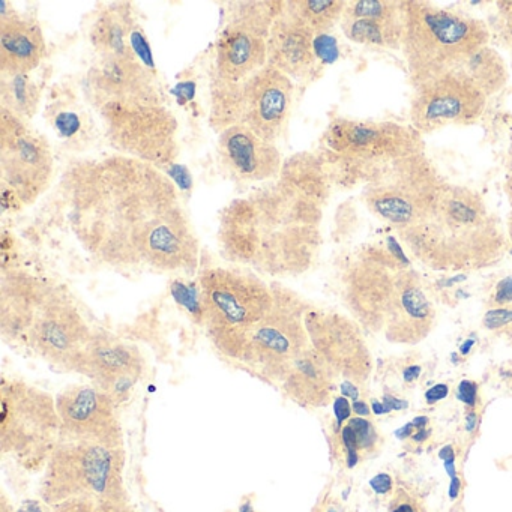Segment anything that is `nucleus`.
<instances>
[{
    "label": "nucleus",
    "instance_id": "obj_1",
    "mask_svg": "<svg viewBox=\"0 0 512 512\" xmlns=\"http://www.w3.org/2000/svg\"><path fill=\"white\" fill-rule=\"evenodd\" d=\"M68 221L107 268L196 274L200 244L167 173L121 154L73 161L61 179Z\"/></svg>",
    "mask_w": 512,
    "mask_h": 512
},
{
    "label": "nucleus",
    "instance_id": "obj_62",
    "mask_svg": "<svg viewBox=\"0 0 512 512\" xmlns=\"http://www.w3.org/2000/svg\"><path fill=\"white\" fill-rule=\"evenodd\" d=\"M511 256H512V248H511Z\"/></svg>",
    "mask_w": 512,
    "mask_h": 512
},
{
    "label": "nucleus",
    "instance_id": "obj_57",
    "mask_svg": "<svg viewBox=\"0 0 512 512\" xmlns=\"http://www.w3.org/2000/svg\"><path fill=\"white\" fill-rule=\"evenodd\" d=\"M373 412L376 413V415H385V413H389V409L385 406V404L377 403V401H374Z\"/></svg>",
    "mask_w": 512,
    "mask_h": 512
},
{
    "label": "nucleus",
    "instance_id": "obj_45",
    "mask_svg": "<svg viewBox=\"0 0 512 512\" xmlns=\"http://www.w3.org/2000/svg\"><path fill=\"white\" fill-rule=\"evenodd\" d=\"M448 392V386L443 385V383H439V385H434L433 388H430L427 392H425V400H427L428 404L437 403V401L446 398Z\"/></svg>",
    "mask_w": 512,
    "mask_h": 512
},
{
    "label": "nucleus",
    "instance_id": "obj_14",
    "mask_svg": "<svg viewBox=\"0 0 512 512\" xmlns=\"http://www.w3.org/2000/svg\"><path fill=\"white\" fill-rule=\"evenodd\" d=\"M284 2H236L215 41L214 77L241 83L268 65V37Z\"/></svg>",
    "mask_w": 512,
    "mask_h": 512
},
{
    "label": "nucleus",
    "instance_id": "obj_8",
    "mask_svg": "<svg viewBox=\"0 0 512 512\" xmlns=\"http://www.w3.org/2000/svg\"><path fill=\"white\" fill-rule=\"evenodd\" d=\"M124 472L125 449L59 440L44 467L40 497L47 506L86 496L128 502Z\"/></svg>",
    "mask_w": 512,
    "mask_h": 512
},
{
    "label": "nucleus",
    "instance_id": "obj_55",
    "mask_svg": "<svg viewBox=\"0 0 512 512\" xmlns=\"http://www.w3.org/2000/svg\"><path fill=\"white\" fill-rule=\"evenodd\" d=\"M476 422H478V416H476L475 413H469V415L466 416V430L469 431V433L475 430Z\"/></svg>",
    "mask_w": 512,
    "mask_h": 512
},
{
    "label": "nucleus",
    "instance_id": "obj_28",
    "mask_svg": "<svg viewBox=\"0 0 512 512\" xmlns=\"http://www.w3.org/2000/svg\"><path fill=\"white\" fill-rule=\"evenodd\" d=\"M133 31L130 8H125L124 4L110 5L95 17L89 38L98 56H125L133 53L128 43Z\"/></svg>",
    "mask_w": 512,
    "mask_h": 512
},
{
    "label": "nucleus",
    "instance_id": "obj_40",
    "mask_svg": "<svg viewBox=\"0 0 512 512\" xmlns=\"http://www.w3.org/2000/svg\"><path fill=\"white\" fill-rule=\"evenodd\" d=\"M494 305L512 304V277L503 278L497 284L496 292L493 295Z\"/></svg>",
    "mask_w": 512,
    "mask_h": 512
},
{
    "label": "nucleus",
    "instance_id": "obj_18",
    "mask_svg": "<svg viewBox=\"0 0 512 512\" xmlns=\"http://www.w3.org/2000/svg\"><path fill=\"white\" fill-rule=\"evenodd\" d=\"M61 439L125 449L118 404L94 385H71L56 395Z\"/></svg>",
    "mask_w": 512,
    "mask_h": 512
},
{
    "label": "nucleus",
    "instance_id": "obj_46",
    "mask_svg": "<svg viewBox=\"0 0 512 512\" xmlns=\"http://www.w3.org/2000/svg\"><path fill=\"white\" fill-rule=\"evenodd\" d=\"M341 394H343V397L352 398L353 401H358L359 391L353 383L344 382L343 385H341Z\"/></svg>",
    "mask_w": 512,
    "mask_h": 512
},
{
    "label": "nucleus",
    "instance_id": "obj_22",
    "mask_svg": "<svg viewBox=\"0 0 512 512\" xmlns=\"http://www.w3.org/2000/svg\"><path fill=\"white\" fill-rule=\"evenodd\" d=\"M341 29L347 40L379 50H401L406 31L404 0H350Z\"/></svg>",
    "mask_w": 512,
    "mask_h": 512
},
{
    "label": "nucleus",
    "instance_id": "obj_3",
    "mask_svg": "<svg viewBox=\"0 0 512 512\" xmlns=\"http://www.w3.org/2000/svg\"><path fill=\"white\" fill-rule=\"evenodd\" d=\"M398 235L416 259L437 271L484 268L505 248L502 223L481 194L451 182L433 208Z\"/></svg>",
    "mask_w": 512,
    "mask_h": 512
},
{
    "label": "nucleus",
    "instance_id": "obj_54",
    "mask_svg": "<svg viewBox=\"0 0 512 512\" xmlns=\"http://www.w3.org/2000/svg\"><path fill=\"white\" fill-rule=\"evenodd\" d=\"M445 464L446 473H448L449 478H455L457 476V469H455V458L452 460L443 461Z\"/></svg>",
    "mask_w": 512,
    "mask_h": 512
},
{
    "label": "nucleus",
    "instance_id": "obj_51",
    "mask_svg": "<svg viewBox=\"0 0 512 512\" xmlns=\"http://www.w3.org/2000/svg\"><path fill=\"white\" fill-rule=\"evenodd\" d=\"M352 409L359 416H367L370 413V409H368L367 403H364V401H353Z\"/></svg>",
    "mask_w": 512,
    "mask_h": 512
},
{
    "label": "nucleus",
    "instance_id": "obj_48",
    "mask_svg": "<svg viewBox=\"0 0 512 512\" xmlns=\"http://www.w3.org/2000/svg\"><path fill=\"white\" fill-rule=\"evenodd\" d=\"M419 374H421V367L419 365H410L404 370L403 377L406 382H413V380L418 379Z\"/></svg>",
    "mask_w": 512,
    "mask_h": 512
},
{
    "label": "nucleus",
    "instance_id": "obj_16",
    "mask_svg": "<svg viewBox=\"0 0 512 512\" xmlns=\"http://www.w3.org/2000/svg\"><path fill=\"white\" fill-rule=\"evenodd\" d=\"M485 107L487 97L460 71H449L413 88L410 122L421 136L470 127L482 118Z\"/></svg>",
    "mask_w": 512,
    "mask_h": 512
},
{
    "label": "nucleus",
    "instance_id": "obj_36",
    "mask_svg": "<svg viewBox=\"0 0 512 512\" xmlns=\"http://www.w3.org/2000/svg\"><path fill=\"white\" fill-rule=\"evenodd\" d=\"M314 55L322 65H331L340 58L338 41L332 35L320 34L314 38Z\"/></svg>",
    "mask_w": 512,
    "mask_h": 512
},
{
    "label": "nucleus",
    "instance_id": "obj_33",
    "mask_svg": "<svg viewBox=\"0 0 512 512\" xmlns=\"http://www.w3.org/2000/svg\"><path fill=\"white\" fill-rule=\"evenodd\" d=\"M47 119L64 142H82L83 137H88V128H91L88 115L77 109L76 104L65 101L53 104L47 112Z\"/></svg>",
    "mask_w": 512,
    "mask_h": 512
},
{
    "label": "nucleus",
    "instance_id": "obj_26",
    "mask_svg": "<svg viewBox=\"0 0 512 512\" xmlns=\"http://www.w3.org/2000/svg\"><path fill=\"white\" fill-rule=\"evenodd\" d=\"M433 320V307L419 286L415 272H401L386 314V335L389 340H421L430 331Z\"/></svg>",
    "mask_w": 512,
    "mask_h": 512
},
{
    "label": "nucleus",
    "instance_id": "obj_32",
    "mask_svg": "<svg viewBox=\"0 0 512 512\" xmlns=\"http://www.w3.org/2000/svg\"><path fill=\"white\" fill-rule=\"evenodd\" d=\"M287 10L316 35L328 34L343 19L344 0H289Z\"/></svg>",
    "mask_w": 512,
    "mask_h": 512
},
{
    "label": "nucleus",
    "instance_id": "obj_30",
    "mask_svg": "<svg viewBox=\"0 0 512 512\" xmlns=\"http://www.w3.org/2000/svg\"><path fill=\"white\" fill-rule=\"evenodd\" d=\"M457 71L467 77L487 98L502 91L509 79L505 61L490 46L473 53Z\"/></svg>",
    "mask_w": 512,
    "mask_h": 512
},
{
    "label": "nucleus",
    "instance_id": "obj_41",
    "mask_svg": "<svg viewBox=\"0 0 512 512\" xmlns=\"http://www.w3.org/2000/svg\"><path fill=\"white\" fill-rule=\"evenodd\" d=\"M476 391H478V388H476L475 383L470 382V380H463L458 385V400L463 401L467 406L473 407L476 404Z\"/></svg>",
    "mask_w": 512,
    "mask_h": 512
},
{
    "label": "nucleus",
    "instance_id": "obj_11",
    "mask_svg": "<svg viewBox=\"0 0 512 512\" xmlns=\"http://www.w3.org/2000/svg\"><path fill=\"white\" fill-rule=\"evenodd\" d=\"M116 154L163 170L179 157L178 119L166 103L110 101L95 109Z\"/></svg>",
    "mask_w": 512,
    "mask_h": 512
},
{
    "label": "nucleus",
    "instance_id": "obj_31",
    "mask_svg": "<svg viewBox=\"0 0 512 512\" xmlns=\"http://www.w3.org/2000/svg\"><path fill=\"white\" fill-rule=\"evenodd\" d=\"M41 92L31 74H0V103L14 115L32 119L40 106Z\"/></svg>",
    "mask_w": 512,
    "mask_h": 512
},
{
    "label": "nucleus",
    "instance_id": "obj_53",
    "mask_svg": "<svg viewBox=\"0 0 512 512\" xmlns=\"http://www.w3.org/2000/svg\"><path fill=\"white\" fill-rule=\"evenodd\" d=\"M439 458L443 461L452 460V458H455L454 449H452V446H443V448L439 451Z\"/></svg>",
    "mask_w": 512,
    "mask_h": 512
},
{
    "label": "nucleus",
    "instance_id": "obj_17",
    "mask_svg": "<svg viewBox=\"0 0 512 512\" xmlns=\"http://www.w3.org/2000/svg\"><path fill=\"white\" fill-rule=\"evenodd\" d=\"M406 263L368 247L359 251L343 274V295L353 316L371 329L385 325L386 314Z\"/></svg>",
    "mask_w": 512,
    "mask_h": 512
},
{
    "label": "nucleus",
    "instance_id": "obj_60",
    "mask_svg": "<svg viewBox=\"0 0 512 512\" xmlns=\"http://www.w3.org/2000/svg\"><path fill=\"white\" fill-rule=\"evenodd\" d=\"M239 512H254V509L251 503H244V505L239 508Z\"/></svg>",
    "mask_w": 512,
    "mask_h": 512
},
{
    "label": "nucleus",
    "instance_id": "obj_12",
    "mask_svg": "<svg viewBox=\"0 0 512 512\" xmlns=\"http://www.w3.org/2000/svg\"><path fill=\"white\" fill-rule=\"evenodd\" d=\"M446 179L425 152L392 164L379 178L362 188L365 208L395 229L421 220L436 203Z\"/></svg>",
    "mask_w": 512,
    "mask_h": 512
},
{
    "label": "nucleus",
    "instance_id": "obj_59",
    "mask_svg": "<svg viewBox=\"0 0 512 512\" xmlns=\"http://www.w3.org/2000/svg\"><path fill=\"white\" fill-rule=\"evenodd\" d=\"M473 344H475V340H473V338H470V340H467L466 343H463V346L460 347L461 355H467V353L472 350Z\"/></svg>",
    "mask_w": 512,
    "mask_h": 512
},
{
    "label": "nucleus",
    "instance_id": "obj_27",
    "mask_svg": "<svg viewBox=\"0 0 512 512\" xmlns=\"http://www.w3.org/2000/svg\"><path fill=\"white\" fill-rule=\"evenodd\" d=\"M281 389L299 406H323L332 391V368L308 347L293 362Z\"/></svg>",
    "mask_w": 512,
    "mask_h": 512
},
{
    "label": "nucleus",
    "instance_id": "obj_43",
    "mask_svg": "<svg viewBox=\"0 0 512 512\" xmlns=\"http://www.w3.org/2000/svg\"><path fill=\"white\" fill-rule=\"evenodd\" d=\"M334 413L335 418H337V425L341 427V424H343L346 419H349L350 413H352L350 412V404L346 397L335 398Z\"/></svg>",
    "mask_w": 512,
    "mask_h": 512
},
{
    "label": "nucleus",
    "instance_id": "obj_42",
    "mask_svg": "<svg viewBox=\"0 0 512 512\" xmlns=\"http://www.w3.org/2000/svg\"><path fill=\"white\" fill-rule=\"evenodd\" d=\"M370 487L373 488L374 493L388 494L392 490V478L388 473H379L370 479Z\"/></svg>",
    "mask_w": 512,
    "mask_h": 512
},
{
    "label": "nucleus",
    "instance_id": "obj_7",
    "mask_svg": "<svg viewBox=\"0 0 512 512\" xmlns=\"http://www.w3.org/2000/svg\"><path fill=\"white\" fill-rule=\"evenodd\" d=\"M293 95V80L269 65L241 83L212 79L209 124L217 133L242 125L277 143L289 124Z\"/></svg>",
    "mask_w": 512,
    "mask_h": 512
},
{
    "label": "nucleus",
    "instance_id": "obj_25",
    "mask_svg": "<svg viewBox=\"0 0 512 512\" xmlns=\"http://www.w3.org/2000/svg\"><path fill=\"white\" fill-rule=\"evenodd\" d=\"M40 23L5 8L0 11V74H31L46 58Z\"/></svg>",
    "mask_w": 512,
    "mask_h": 512
},
{
    "label": "nucleus",
    "instance_id": "obj_44",
    "mask_svg": "<svg viewBox=\"0 0 512 512\" xmlns=\"http://www.w3.org/2000/svg\"><path fill=\"white\" fill-rule=\"evenodd\" d=\"M505 193L508 197L509 205L512 208V139L509 145L508 155H506V172H505Z\"/></svg>",
    "mask_w": 512,
    "mask_h": 512
},
{
    "label": "nucleus",
    "instance_id": "obj_39",
    "mask_svg": "<svg viewBox=\"0 0 512 512\" xmlns=\"http://www.w3.org/2000/svg\"><path fill=\"white\" fill-rule=\"evenodd\" d=\"M341 437H343L344 446H346L347 451V466L352 469V467L356 466L358 463V440H356L355 433H353L352 428L349 425L343 428L341 431Z\"/></svg>",
    "mask_w": 512,
    "mask_h": 512
},
{
    "label": "nucleus",
    "instance_id": "obj_47",
    "mask_svg": "<svg viewBox=\"0 0 512 512\" xmlns=\"http://www.w3.org/2000/svg\"><path fill=\"white\" fill-rule=\"evenodd\" d=\"M383 404L388 407L389 412H392V410H401L404 409V407H407L406 401L398 400V398L394 397H389V395H386V397L383 398Z\"/></svg>",
    "mask_w": 512,
    "mask_h": 512
},
{
    "label": "nucleus",
    "instance_id": "obj_37",
    "mask_svg": "<svg viewBox=\"0 0 512 512\" xmlns=\"http://www.w3.org/2000/svg\"><path fill=\"white\" fill-rule=\"evenodd\" d=\"M482 323L490 331H500V329L508 328L512 325V308H491L485 313L484 322Z\"/></svg>",
    "mask_w": 512,
    "mask_h": 512
},
{
    "label": "nucleus",
    "instance_id": "obj_13",
    "mask_svg": "<svg viewBox=\"0 0 512 512\" xmlns=\"http://www.w3.org/2000/svg\"><path fill=\"white\" fill-rule=\"evenodd\" d=\"M52 149L26 121L0 107V175L4 209L26 208L43 196L52 182Z\"/></svg>",
    "mask_w": 512,
    "mask_h": 512
},
{
    "label": "nucleus",
    "instance_id": "obj_58",
    "mask_svg": "<svg viewBox=\"0 0 512 512\" xmlns=\"http://www.w3.org/2000/svg\"><path fill=\"white\" fill-rule=\"evenodd\" d=\"M413 440H415V442H424V440H427V437H428V431L425 430V428H421V430H418L416 431L415 434H413Z\"/></svg>",
    "mask_w": 512,
    "mask_h": 512
},
{
    "label": "nucleus",
    "instance_id": "obj_52",
    "mask_svg": "<svg viewBox=\"0 0 512 512\" xmlns=\"http://www.w3.org/2000/svg\"><path fill=\"white\" fill-rule=\"evenodd\" d=\"M391 512H416V508L410 502H401L397 503Z\"/></svg>",
    "mask_w": 512,
    "mask_h": 512
},
{
    "label": "nucleus",
    "instance_id": "obj_21",
    "mask_svg": "<svg viewBox=\"0 0 512 512\" xmlns=\"http://www.w3.org/2000/svg\"><path fill=\"white\" fill-rule=\"evenodd\" d=\"M217 160L226 178L245 185L275 181L284 163L277 143L266 142L242 125L218 133Z\"/></svg>",
    "mask_w": 512,
    "mask_h": 512
},
{
    "label": "nucleus",
    "instance_id": "obj_29",
    "mask_svg": "<svg viewBox=\"0 0 512 512\" xmlns=\"http://www.w3.org/2000/svg\"><path fill=\"white\" fill-rule=\"evenodd\" d=\"M281 182L326 206L331 197L332 182L320 158L314 152H298L284 160Z\"/></svg>",
    "mask_w": 512,
    "mask_h": 512
},
{
    "label": "nucleus",
    "instance_id": "obj_20",
    "mask_svg": "<svg viewBox=\"0 0 512 512\" xmlns=\"http://www.w3.org/2000/svg\"><path fill=\"white\" fill-rule=\"evenodd\" d=\"M86 98L94 109L110 101L164 103L154 70L133 53L100 56L86 76Z\"/></svg>",
    "mask_w": 512,
    "mask_h": 512
},
{
    "label": "nucleus",
    "instance_id": "obj_15",
    "mask_svg": "<svg viewBox=\"0 0 512 512\" xmlns=\"http://www.w3.org/2000/svg\"><path fill=\"white\" fill-rule=\"evenodd\" d=\"M94 332L71 293L56 284L38 311L23 349L58 370L76 373Z\"/></svg>",
    "mask_w": 512,
    "mask_h": 512
},
{
    "label": "nucleus",
    "instance_id": "obj_24",
    "mask_svg": "<svg viewBox=\"0 0 512 512\" xmlns=\"http://www.w3.org/2000/svg\"><path fill=\"white\" fill-rule=\"evenodd\" d=\"M316 34L287 10L286 2L268 37V65L292 80H307L317 70Z\"/></svg>",
    "mask_w": 512,
    "mask_h": 512
},
{
    "label": "nucleus",
    "instance_id": "obj_5",
    "mask_svg": "<svg viewBox=\"0 0 512 512\" xmlns=\"http://www.w3.org/2000/svg\"><path fill=\"white\" fill-rule=\"evenodd\" d=\"M404 10L406 31L401 52L413 88L458 70L490 41L488 26L467 14L424 0H404Z\"/></svg>",
    "mask_w": 512,
    "mask_h": 512
},
{
    "label": "nucleus",
    "instance_id": "obj_6",
    "mask_svg": "<svg viewBox=\"0 0 512 512\" xmlns=\"http://www.w3.org/2000/svg\"><path fill=\"white\" fill-rule=\"evenodd\" d=\"M197 287L209 341L227 361H238L248 335L274 307V283L238 266H212L199 272Z\"/></svg>",
    "mask_w": 512,
    "mask_h": 512
},
{
    "label": "nucleus",
    "instance_id": "obj_4",
    "mask_svg": "<svg viewBox=\"0 0 512 512\" xmlns=\"http://www.w3.org/2000/svg\"><path fill=\"white\" fill-rule=\"evenodd\" d=\"M425 152L413 127L391 121L335 118L319 140L317 157L332 185L352 190L379 178L392 164Z\"/></svg>",
    "mask_w": 512,
    "mask_h": 512
},
{
    "label": "nucleus",
    "instance_id": "obj_35",
    "mask_svg": "<svg viewBox=\"0 0 512 512\" xmlns=\"http://www.w3.org/2000/svg\"><path fill=\"white\" fill-rule=\"evenodd\" d=\"M172 290L175 298L178 299L199 322H202L203 311L202 302H200L199 287L193 286V289H191V286H188V284L182 283V281H176Z\"/></svg>",
    "mask_w": 512,
    "mask_h": 512
},
{
    "label": "nucleus",
    "instance_id": "obj_19",
    "mask_svg": "<svg viewBox=\"0 0 512 512\" xmlns=\"http://www.w3.org/2000/svg\"><path fill=\"white\" fill-rule=\"evenodd\" d=\"M145 365L142 352L134 344L109 332L95 331L76 373L91 380V385L106 391L121 406L142 379Z\"/></svg>",
    "mask_w": 512,
    "mask_h": 512
},
{
    "label": "nucleus",
    "instance_id": "obj_9",
    "mask_svg": "<svg viewBox=\"0 0 512 512\" xmlns=\"http://www.w3.org/2000/svg\"><path fill=\"white\" fill-rule=\"evenodd\" d=\"M61 439L56 397L20 379L0 386V449L28 470L46 467Z\"/></svg>",
    "mask_w": 512,
    "mask_h": 512
},
{
    "label": "nucleus",
    "instance_id": "obj_49",
    "mask_svg": "<svg viewBox=\"0 0 512 512\" xmlns=\"http://www.w3.org/2000/svg\"><path fill=\"white\" fill-rule=\"evenodd\" d=\"M460 488H461V481L458 476H455V478H451V484H449V499L455 500L458 497V494H460Z\"/></svg>",
    "mask_w": 512,
    "mask_h": 512
},
{
    "label": "nucleus",
    "instance_id": "obj_38",
    "mask_svg": "<svg viewBox=\"0 0 512 512\" xmlns=\"http://www.w3.org/2000/svg\"><path fill=\"white\" fill-rule=\"evenodd\" d=\"M347 425H349L353 433H355L359 448H367V446L373 445L374 431L373 428H371L370 422L362 418H353L350 419Z\"/></svg>",
    "mask_w": 512,
    "mask_h": 512
},
{
    "label": "nucleus",
    "instance_id": "obj_61",
    "mask_svg": "<svg viewBox=\"0 0 512 512\" xmlns=\"http://www.w3.org/2000/svg\"><path fill=\"white\" fill-rule=\"evenodd\" d=\"M508 227H509V236H511V241H512V212H511V215H509Z\"/></svg>",
    "mask_w": 512,
    "mask_h": 512
},
{
    "label": "nucleus",
    "instance_id": "obj_23",
    "mask_svg": "<svg viewBox=\"0 0 512 512\" xmlns=\"http://www.w3.org/2000/svg\"><path fill=\"white\" fill-rule=\"evenodd\" d=\"M55 286L20 269H4L0 280V332L7 343L23 347L38 311Z\"/></svg>",
    "mask_w": 512,
    "mask_h": 512
},
{
    "label": "nucleus",
    "instance_id": "obj_2",
    "mask_svg": "<svg viewBox=\"0 0 512 512\" xmlns=\"http://www.w3.org/2000/svg\"><path fill=\"white\" fill-rule=\"evenodd\" d=\"M325 205L280 179L221 209L217 241L224 260L260 277L290 278L313 266Z\"/></svg>",
    "mask_w": 512,
    "mask_h": 512
},
{
    "label": "nucleus",
    "instance_id": "obj_34",
    "mask_svg": "<svg viewBox=\"0 0 512 512\" xmlns=\"http://www.w3.org/2000/svg\"><path fill=\"white\" fill-rule=\"evenodd\" d=\"M52 512H134L130 500L104 499V497H74L50 506Z\"/></svg>",
    "mask_w": 512,
    "mask_h": 512
},
{
    "label": "nucleus",
    "instance_id": "obj_10",
    "mask_svg": "<svg viewBox=\"0 0 512 512\" xmlns=\"http://www.w3.org/2000/svg\"><path fill=\"white\" fill-rule=\"evenodd\" d=\"M274 292V307L250 332L235 364L281 385L293 362L310 347L305 316L313 307L281 284L274 283Z\"/></svg>",
    "mask_w": 512,
    "mask_h": 512
},
{
    "label": "nucleus",
    "instance_id": "obj_50",
    "mask_svg": "<svg viewBox=\"0 0 512 512\" xmlns=\"http://www.w3.org/2000/svg\"><path fill=\"white\" fill-rule=\"evenodd\" d=\"M413 430H415V425L409 422V424L404 425V427L398 428V430L395 431V436H397L398 439H407V437L413 436Z\"/></svg>",
    "mask_w": 512,
    "mask_h": 512
},
{
    "label": "nucleus",
    "instance_id": "obj_56",
    "mask_svg": "<svg viewBox=\"0 0 512 512\" xmlns=\"http://www.w3.org/2000/svg\"><path fill=\"white\" fill-rule=\"evenodd\" d=\"M412 424L415 425V428L421 430V428L427 427L428 418L427 416H416V418L413 419Z\"/></svg>",
    "mask_w": 512,
    "mask_h": 512
}]
</instances>
